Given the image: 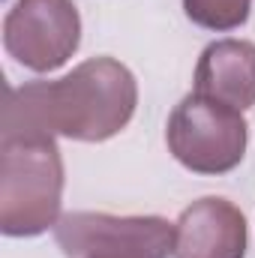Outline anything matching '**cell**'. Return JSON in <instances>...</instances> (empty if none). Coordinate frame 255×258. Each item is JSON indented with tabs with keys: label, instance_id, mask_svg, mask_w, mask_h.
Masks as SVG:
<instances>
[{
	"label": "cell",
	"instance_id": "6",
	"mask_svg": "<svg viewBox=\"0 0 255 258\" xmlns=\"http://www.w3.org/2000/svg\"><path fill=\"white\" fill-rule=\"evenodd\" d=\"M246 219L228 198H198L174 222V258H243Z\"/></svg>",
	"mask_w": 255,
	"mask_h": 258
},
{
	"label": "cell",
	"instance_id": "5",
	"mask_svg": "<svg viewBox=\"0 0 255 258\" xmlns=\"http://www.w3.org/2000/svg\"><path fill=\"white\" fill-rule=\"evenodd\" d=\"M81 15L72 0H18L3 21L9 57L33 72H51L75 54Z\"/></svg>",
	"mask_w": 255,
	"mask_h": 258
},
{
	"label": "cell",
	"instance_id": "8",
	"mask_svg": "<svg viewBox=\"0 0 255 258\" xmlns=\"http://www.w3.org/2000/svg\"><path fill=\"white\" fill-rule=\"evenodd\" d=\"M183 9L204 30H234L249 18L252 0H183Z\"/></svg>",
	"mask_w": 255,
	"mask_h": 258
},
{
	"label": "cell",
	"instance_id": "2",
	"mask_svg": "<svg viewBox=\"0 0 255 258\" xmlns=\"http://www.w3.org/2000/svg\"><path fill=\"white\" fill-rule=\"evenodd\" d=\"M63 159L54 138L0 141V231L36 237L60 222Z\"/></svg>",
	"mask_w": 255,
	"mask_h": 258
},
{
	"label": "cell",
	"instance_id": "4",
	"mask_svg": "<svg viewBox=\"0 0 255 258\" xmlns=\"http://www.w3.org/2000/svg\"><path fill=\"white\" fill-rule=\"evenodd\" d=\"M54 237L69 258L174 255V225L162 216H111V213L75 210L54 225Z\"/></svg>",
	"mask_w": 255,
	"mask_h": 258
},
{
	"label": "cell",
	"instance_id": "1",
	"mask_svg": "<svg viewBox=\"0 0 255 258\" xmlns=\"http://www.w3.org/2000/svg\"><path fill=\"white\" fill-rule=\"evenodd\" d=\"M135 75L114 57L78 63L57 81H30L6 87L3 138H54L105 141L114 138L135 114Z\"/></svg>",
	"mask_w": 255,
	"mask_h": 258
},
{
	"label": "cell",
	"instance_id": "3",
	"mask_svg": "<svg viewBox=\"0 0 255 258\" xmlns=\"http://www.w3.org/2000/svg\"><path fill=\"white\" fill-rule=\"evenodd\" d=\"M168 150L195 174H225L240 165L249 141L243 114L213 96L189 93L168 117Z\"/></svg>",
	"mask_w": 255,
	"mask_h": 258
},
{
	"label": "cell",
	"instance_id": "7",
	"mask_svg": "<svg viewBox=\"0 0 255 258\" xmlns=\"http://www.w3.org/2000/svg\"><path fill=\"white\" fill-rule=\"evenodd\" d=\"M195 93L213 96L237 111L255 105V45L246 39L210 42L195 66Z\"/></svg>",
	"mask_w": 255,
	"mask_h": 258
},
{
	"label": "cell",
	"instance_id": "9",
	"mask_svg": "<svg viewBox=\"0 0 255 258\" xmlns=\"http://www.w3.org/2000/svg\"><path fill=\"white\" fill-rule=\"evenodd\" d=\"M90 258H123V255H90Z\"/></svg>",
	"mask_w": 255,
	"mask_h": 258
}]
</instances>
